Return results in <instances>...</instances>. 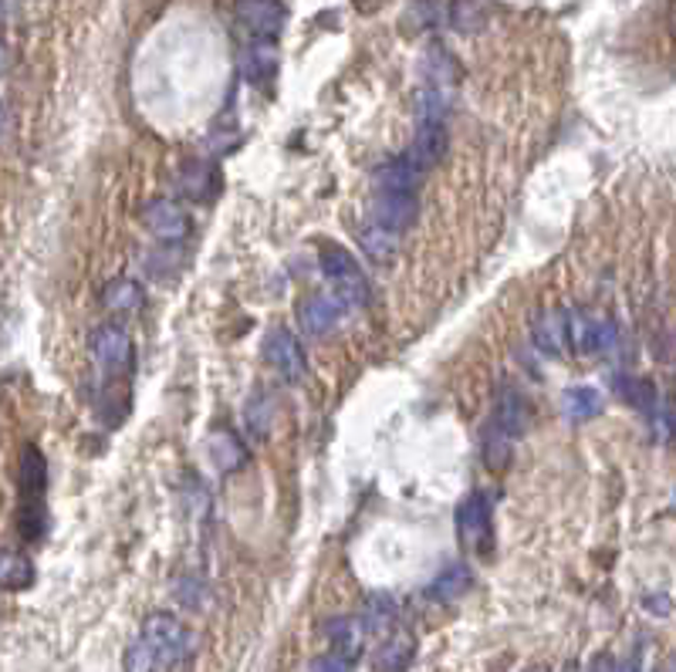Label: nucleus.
Listing matches in <instances>:
<instances>
[{
	"mask_svg": "<svg viewBox=\"0 0 676 672\" xmlns=\"http://www.w3.org/2000/svg\"><path fill=\"white\" fill-rule=\"evenodd\" d=\"M143 223L149 227V234H156L166 244H176V240H184L190 234V216L179 210L176 203H169V200L149 203L146 213H143Z\"/></svg>",
	"mask_w": 676,
	"mask_h": 672,
	"instance_id": "obj_10",
	"label": "nucleus"
},
{
	"mask_svg": "<svg viewBox=\"0 0 676 672\" xmlns=\"http://www.w3.org/2000/svg\"><path fill=\"white\" fill-rule=\"evenodd\" d=\"M210 463L220 470V473H231L244 463V450H241V439L228 429H220L210 436Z\"/></svg>",
	"mask_w": 676,
	"mask_h": 672,
	"instance_id": "obj_20",
	"label": "nucleus"
},
{
	"mask_svg": "<svg viewBox=\"0 0 676 672\" xmlns=\"http://www.w3.org/2000/svg\"><path fill=\"white\" fill-rule=\"evenodd\" d=\"M562 410L568 419L575 423H585V419H596L602 413V395L589 385H578V389H568L565 399H562Z\"/></svg>",
	"mask_w": 676,
	"mask_h": 672,
	"instance_id": "obj_19",
	"label": "nucleus"
},
{
	"mask_svg": "<svg viewBox=\"0 0 676 672\" xmlns=\"http://www.w3.org/2000/svg\"><path fill=\"white\" fill-rule=\"evenodd\" d=\"M528 419H531V413H528L524 395L518 389H505L498 395V406H494L490 429H494V436H501V439L511 443L514 436H521L528 429Z\"/></svg>",
	"mask_w": 676,
	"mask_h": 672,
	"instance_id": "obj_9",
	"label": "nucleus"
},
{
	"mask_svg": "<svg viewBox=\"0 0 676 672\" xmlns=\"http://www.w3.org/2000/svg\"><path fill=\"white\" fill-rule=\"evenodd\" d=\"M143 642L146 649L153 652L159 672L166 669H176L184 665L190 656H193V636L184 621L176 615H166V612H153L143 625Z\"/></svg>",
	"mask_w": 676,
	"mask_h": 672,
	"instance_id": "obj_1",
	"label": "nucleus"
},
{
	"mask_svg": "<svg viewBox=\"0 0 676 672\" xmlns=\"http://www.w3.org/2000/svg\"><path fill=\"white\" fill-rule=\"evenodd\" d=\"M125 672H159V665H156V659H153V652L146 649V642L140 639V642H132L129 649H125Z\"/></svg>",
	"mask_w": 676,
	"mask_h": 672,
	"instance_id": "obj_27",
	"label": "nucleus"
},
{
	"mask_svg": "<svg viewBox=\"0 0 676 672\" xmlns=\"http://www.w3.org/2000/svg\"><path fill=\"white\" fill-rule=\"evenodd\" d=\"M329 639L342 656H358V625L352 618H335L329 621Z\"/></svg>",
	"mask_w": 676,
	"mask_h": 672,
	"instance_id": "obj_25",
	"label": "nucleus"
},
{
	"mask_svg": "<svg viewBox=\"0 0 676 672\" xmlns=\"http://www.w3.org/2000/svg\"><path fill=\"white\" fill-rule=\"evenodd\" d=\"M467 589H470V571H467L464 564H450L446 571H440V574L430 581L426 595H430L433 602H454V598H461Z\"/></svg>",
	"mask_w": 676,
	"mask_h": 672,
	"instance_id": "obj_17",
	"label": "nucleus"
},
{
	"mask_svg": "<svg viewBox=\"0 0 676 672\" xmlns=\"http://www.w3.org/2000/svg\"><path fill=\"white\" fill-rule=\"evenodd\" d=\"M612 672H640V665H636V662H622V665H616Z\"/></svg>",
	"mask_w": 676,
	"mask_h": 672,
	"instance_id": "obj_32",
	"label": "nucleus"
},
{
	"mask_svg": "<svg viewBox=\"0 0 676 672\" xmlns=\"http://www.w3.org/2000/svg\"><path fill=\"white\" fill-rule=\"evenodd\" d=\"M345 311H348V304L335 291L332 294L319 291L298 304V322L308 335H329L345 318Z\"/></svg>",
	"mask_w": 676,
	"mask_h": 672,
	"instance_id": "obj_4",
	"label": "nucleus"
},
{
	"mask_svg": "<svg viewBox=\"0 0 676 672\" xmlns=\"http://www.w3.org/2000/svg\"><path fill=\"white\" fill-rule=\"evenodd\" d=\"M34 581V564L31 558H24L21 551L11 548H0V589H11L21 592Z\"/></svg>",
	"mask_w": 676,
	"mask_h": 672,
	"instance_id": "obj_16",
	"label": "nucleus"
},
{
	"mask_svg": "<svg viewBox=\"0 0 676 672\" xmlns=\"http://www.w3.org/2000/svg\"><path fill=\"white\" fill-rule=\"evenodd\" d=\"M358 244H363V250L373 257V260H389L399 247V234L396 231H386L379 227V223H366L363 231H358Z\"/></svg>",
	"mask_w": 676,
	"mask_h": 672,
	"instance_id": "obj_21",
	"label": "nucleus"
},
{
	"mask_svg": "<svg viewBox=\"0 0 676 672\" xmlns=\"http://www.w3.org/2000/svg\"><path fill=\"white\" fill-rule=\"evenodd\" d=\"M663 672H669V669H663Z\"/></svg>",
	"mask_w": 676,
	"mask_h": 672,
	"instance_id": "obj_34",
	"label": "nucleus"
},
{
	"mask_svg": "<svg viewBox=\"0 0 676 672\" xmlns=\"http://www.w3.org/2000/svg\"><path fill=\"white\" fill-rule=\"evenodd\" d=\"M410 662H413V639L410 636H396L376 656V669L379 672H406V665H410Z\"/></svg>",
	"mask_w": 676,
	"mask_h": 672,
	"instance_id": "obj_22",
	"label": "nucleus"
},
{
	"mask_svg": "<svg viewBox=\"0 0 676 672\" xmlns=\"http://www.w3.org/2000/svg\"><path fill=\"white\" fill-rule=\"evenodd\" d=\"M311 672H352V659L342 652H329L311 662Z\"/></svg>",
	"mask_w": 676,
	"mask_h": 672,
	"instance_id": "obj_28",
	"label": "nucleus"
},
{
	"mask_svg": "<svg viewBox=\"0 0 676 672\" xmlns=\"http://www.w3.org/2000/svg\"><path fill=\"white\" fill-rule=\"evenodd\" d=\"M237 21L254 37H278L288 24V11L281 0H241Z\"/></svg>",
	"mask_w": 676,
	"mask_h": 672,
	"instance_id": "obj_5",
	"label": "nucleus"
},
{
	"mask_svg": "<svg viewBox=\"0 0 676 672\" xmlns=\"http://www.w3.org/2000/svg\"><path fill=\"white\" fill-rule=\"evenodd\" d=\"M264 355L267 362L275 366V372L288 382H298L304 376V351H301V341L288 332V328H275L267 335V345H264Z\"/></svg>",
	"mask_w": 676,
	"mask_h": 672,
	"instance_id": "obj_6",
	"label": "nucleus"
},
{
	"mask_svg": "<svg viewBox=\"0 0 676 672\" xmlns=\"http://www.w3.org/2000/svg\"><path fill=\"white\" fill-rule=\"evenodd\" d=\"M457 534L474 551H484L490 541V501L484 494H470L457 507Z\"/></svg>",
	"mask_w": 676,
	"mask_h": 672,
	"instance_id": "obj_7",
	"label": "nucleus"
},
{
	"mask_svg": "<svg viewBox=\"0 0 676 672\" xmlns=\"http://www.w3.org/2000/svg\"><path fill=\"white\" fill-rule=\"evenodd\" d=\"M92 355L99 358V366L109 376H129L132 362H135L132 338L119 325H102L92 332Z\"/></svg>",
	"mask_w": 676,
	"mask_h": 672,
	"instance_id": "obj_3",
	"label": "nucleus"
},
{
	"mask_svg": "<svg viewBox=\"0 0 676 672\" xmlns=\"http://www.w3.org/2000/svg\"><path fill=\"white\" fill-rule=\"evenodd\" d=\"M417 216V193H396V190H383L376 206H373V220L386 231L402 234Z\"/></svg>",
	"mask_w": 676,
	"mask_h": 672,
	"instance_id": "obj_11",
	"label": "nucleus"
},
{
	"mask_svg": "<svg viewBox=\"0 0 676 672\" xmlns=\"http://www.w3.org/2000/svg\"><path fill=\"white\" fill-rule=\"evenodd\" d=\"M210 190H213V172H210V166H203V163L187 166V172H184V193L193 197V200H207Z\"/></svg>",
	"mask_w": 676,
	"mask_h": 672,
	"instance_id": "obj_26",
	"label": "nucleus"
},
{
	"mask_svg": "<svg viewBox=\"0 0 676 672\" xmlns=\"http://www.w3.org/2000/svg\"><path fill=\"white\" fill-rule=\"evenodd\" d=\"M0 128H4V105H0Z\"/></svg>",
	"mask_w": 676,
	"mask_h": 672,
	"instance_id": "obj_33",
	"label": "nucleus"
},
{
	"mask_svg": "<svg viewBox=\"0 0 676 672\" xmlns=\"http://www.w3.org/2000/svg\"><path fill=\"white\" fill-rule=\"evenodd\" d=\"M423 169L410 163V156H399L379 169V190H396V193H417Z\"/></svg>",
	"mask_w": 676,
	"mask_h": 672,
	"instance_id": "obj_14",
	"label": "nucleus"
},
{
	"mask_svg": "<svg viewBox=\"0 0 676 672\" xmlns=\"http://www.w3.org/2000/svg\"><path fill=\"white\" fill-rule=\"evenodd\" d=\"M270 423H275V406H270V399H267L264 392H257V395L247 402V429H251L257 439H264L267 429H270Z\"/></svg>",
	"mask_w": 676,
	"mask_h": 672,
	"instance_id": "obj_24",
	"label": "nucleus"
},
{
	"mask_svg": "<svg viewBox=\"0 0 676 672\" xmlns=\"http://www.w3.org/2000/svg\"><path fill=\"white\" fill-rule=\"evenodd\" d=\"M534 332V345L548 355H562L568 348V315L562 311H541V315L531 322Z\"/></svg>",
	"mask_w": 676,
	"mask_h": 672,
	"instance_id": "obj_13",
	"label": "nucleus"
},
{
	"mask_svg": "<svg viewBox=\"0 0 676 672\" xmlns=\"http://www.w3.org/2000/svg\"><path fill=\"white\" fill-rule=\"evenodd\" d=\"M612 669H616V662H612L609 656H602V659H596V662H592V669H589V672H612Z\"/></svg>",
	"mask_w": 676,
	"mask_h": 672,
	"instance_id": "obj_31",
	"label": "nucleus"
},
{
	"mask_svg": "<svg viewBox=\"0 0 676 672\" xmlns=\"http://www.w3.org/2000/svg\"><path fill=\"white\" fill-rule=\"evenodd\" d=\"M616 385H619L625 402H633L636 410H646V413L656 416V389L650 382H643V379H616Z\"/></svg>",
	"mask_w": 676,
	"mask_h": 672,
	"instance_id": "obj_23",
	"label": "nucleus"
},
{
	"mask_svg": "<svg viewBox=\"0 0 676 672\" xmlns=\"http://www.w3.org/2000/svg\"><path fill=\"white\" fill-rule=\"evenodd\" d=\"M443 153H446V128H443V122L440 119H420V128H417V139H413V146H410V163L417 166V169H433L440 159H443Z\"/></svg>",
	"mask_w": 676,
	"mask_h": 672,
	"instance_id": "obj_12",
	"label": "nucleus"
},
{
	"mask_svg": "<svg viewBox=\"0 0 676 672\" xmlns=\"http://www.w3.org/2000/svg\"><path fill=\"white\" fill-rule=\"evenodd\" d=\"M143 288L135 284V281H125V278H119V281H109L106 284V291H102V304L109 307V311H115V315H132V311H140L143 307Z\"/></svg>",
	"mask_w": 676,
	"mask_h": 672,
	"instance_id": "obj_18",
	"label": "nucleus"
},
{
	"mask_svg": "<svg viewBox=\"0 0 676 672\" xmlns=\"http://www.w3.org/2000/svg\"><path fill=\"white\" fill-rule=\"evenodd\" d=\"M616 338V325L602 315H568V345L578 351H609Z\"/></svg>",
	"mask_w": 676,
	"mask_h": 672,
	"instance_id": "obj_8",
	"label": "nucleus"
},
{
	"mask_svg": "<svg viewBox=\"0 0 676 672\" xmlns=\"http://www.w3.org/2000/svg\"><path fill=\"white\" fill-rule=\"evenodd\" d=\"M322 275L335 284V294L348 304V307H358L366 304L369 298V281L363 275V267L355 264V257L339 247V244H329L322 247Z\"/></svg>",
	"mask_w": 676,
	"mask_h": 672,
	"instance_id": "obj_2",
	"label": "nucleus"
},
{
	"mask_svg": "<svg viewBox=\"0 0 676 672\" xmlns=\"http://www.w3.org/2000/svg\"><path fill=\"white\" fill-rule=\"evenodd\" d=\"M275 71H278V44L270 37H257L244 52V75L261 81V78H270Z\"/></svg>",
	"mask_w": 676,
	"mask_h": 672,
	"instance_id": "obj_15",
	"label": "nucleus"
},
{
	"mask_svg": "<svg viewBox=\"0 0 676 672\" xmlns=\"http://www.w3.org/2000/svg\"><path fill=\"white\" fill-rule=\"evenodd\" d=\"M8 68H11V48H8L4 41H0V75H4Z\"/></svg>",
	"mask_w": 676,
	"mask_h": 672,
	"instance_id": "obj_30",
	"label": "nucleus"
},
{
	"mask_svg": "<svg viewBox=\"0 0 676 672\" xmlns=\"http://www.w3.org/2000/svg\"><path fill=\"white\" fill-rule=\"evenodd\" d=\"M369 621V629H383V625H389L392 621V602L389 598H376L373 605H369V615H366Z\"/></svg>",
	"mask_w": 676,
	"mask_h": 672,
	"instance_id": "obj_29",
	"label": "nucleus"
}]
</instances>
